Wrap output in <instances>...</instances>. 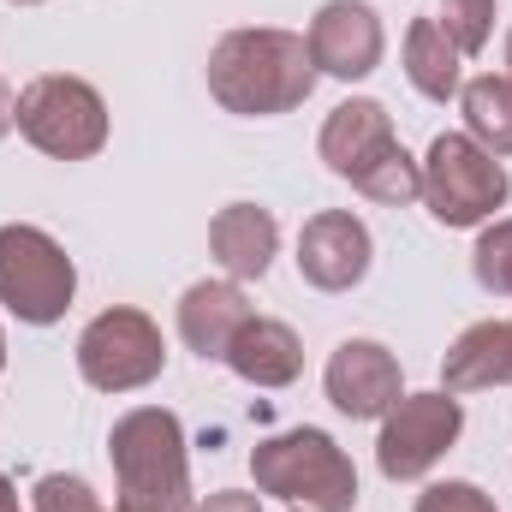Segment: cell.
Segmentation results:
<instances>
[{"instance_id":"6da1fadb","label":"cell","mask_w":512,"mask_h":512,"mask_svg":"<svg viewBox=\"0 0 512 512\" xmlns=\"http://www.w3.org/2000/svg\"><path fill=\"white\" fill-rule=\"evenodd\" d=\"M316 60L304 48V36L292 30H227L215 48H209V96L239 114V120H274V114H292L310 102L316 90Z\"/></svg>"},{"instance_id":"7a4b0ae2","label":"cell","mask_w":512,"mask_h":512,"mask_svg":"<svg viewBox=\"0 0 512 512\" xmlns=\"http://www.w3.org/2000/svg\"><path fill=\"white\" fill-rule=\"evenodd\" d=\"M114 459V512H191V459H185V429L167 405H137L108 435Z\"/></svg>"},{"instance_id":"3957f363","label":"cell","mask_w":512,"mask_h":512,"mask_svg":"<svg viewBox=\"0 0 512 512\" xmlns=\"http://www.w3.org/2000/svg\"><path fill=\"white\" fill-rule=\"evenodd\" d=\"M322 161L334 179H346L352 191H364L370 203H387V209H405L423 197V167L405 155V143L393 137V120H387L382 102L370 96H352L328 114V126L316 137Z\"/></svg>"},{"instance_id":"277c9868","label":"cell","mask_w":512,"mask_h":512,"mask_svg":"<svg viewBox=\"0 0 512 512\" xmlns=\"http://www.w3.org/2000/svg\"><path fill=\"white\" fill-rule=\"evenodd\" d=\"M256 495L292 501L304 512H352L358 507V471L346 447L328 429H280L251 447Z\"/></svg>"},{"instance_id":"5b68a950","label":"cell","mask_w":512,"mask_h":512,"mask_svg":"<svg viewBox=\"0 0 512 512\" xmlns=\"http://www.w3.org/2000/svg\"><path fill=\"white\" fill-rule=\"evenodd\" d=\"M417 167H423V203L441 227H489L495 209H507L512 197L501 155H489L465 131H441Z\"/></svg>"},{"instance_id":"8992f818","label":"cell","mask_w":512,"mask_h":512,"mask_svg":"<svg viewBox=\"0 0 512 512\" xmlns=\"http://www.w3.org/2000/svg\"><path fill=\"white\" fill-rule=\"evenodd\" d=\"M18 131L48 161H90L108 149V102L72 72H42L18 90Z\"/></svg>"},{"instance_id":"52a82bcc","label":"cell","mask_w":512,"mask_h":512,"mask_svg":"<svg viewBox=\"0 0 512 512\" xmlns=\"http://www.w3.org/2000/svg\"><path fill=\"white\" fill-rule=\"evenodd\" d=\"M72 292H78V268L66 245L42 227H0V304L30 322V328H48L72 310Z\"/></svg>"},{"instance_id":"ba28073f","label":"cell","mask_w":512,"mask_h":512,"mask_svg":"<svg viewBox=\"0 0 512 512\" xmlns=\"http://www.w3.org/2000/svg\"><path fill=\"white\" fill-rule=\"evenodd\" d=\"M161 370H167V340L131 304L102 310L78 334V376L96 387V393H137V387L155 382Z\"/></svg>"},{"instance_id":"9c48e42d","label":"cell","mask_w":512,"mask_h":512,"mask_svg":"<svg viewBox=\"0 0 512 512\" xmlns=\"http://www.w3.org/2000/svg\"><path fill=\"white\" fill-rule=\"evenodd\" d=\"M465 429V405L459 393L435 387V393H399V405L382 417L376 435V465L387 483H417L441 465V453L459 441Z\"/></svg>"},{"instance_id":"30bf717a","label":"cell","mask_w":512,"mask_h":512,"mask_svg":"<svg viewBox=\"0 0 512 512\" xmlns=\"http://www.w3.org/2000/svg\"><path fill=\"white\" fill-rule=\"evenodd\" d=\"M316 72L340 78V84H358L382 66V48H387V30L376 18L370 0H328L316 18H310V36H304Z\"/></svg>"},{"instance_id":"8fae6325","label":"cell","mask_w":512,"mask_h":512,"mask_svg":"<svg viewBox=\"0 0 512 512\" xmlns=\"http://www.w3.org/2000/svg\"><path fill=\"white\" fill-rule=\"evenodd\" d=\"M376 262V239L352 209H322L298 233V274L316 292H352Z\"/></svg>"},{"instance_id":"7c38bea8","label":"cell","mask_w":512,"mask_h":512,"mask_svg":"<svg viewBox=\"0 0 512 512\" xmlns=\"http://www.w3.org/2000/svg\"><path fill=\"white\" fill-rule=\"evenodd\" d=\"M328 399H334V411L340 417H352V423H376L387 417L393 405H399V358L387 352L382 340H340L334 346V358H328Z\"/></svg>"},{"instance_id":"4fadbf2b","label":"cell","mask_w":512,"mask_h":512,"mask_svg":"<svg viewBox=\"0 0 512 512\" xmlns=\"http://www.w3.org/2000/svg\"><path fill=\"white\" fill-rule=\"evenodd\" d=\"M251 298L239 280H197L185 286L179 298V340L197 352V358H221L227 364V346L239 340V328L251 322Z\"/></svg>"},{"instance_id":"5bb4252c","label":"cell","mask_w":512,"mask_h":512,"mask_svg":"<svg viewBox=\"0 0 512 512\" xmlns=\"http://www.w3.org/2000/svg\"><path fill=\"white\" fill-rule=\"evenodd\" d=\"M209 251L227 268V280H262L280 251V221L262 203H227L209 221Z\"/></svg>"},{"instance_id":"9a60e30c","label":"cell","mask_w":512,"mask_h":512,"mask_svg":"<svg viewBox=\"0 0 512 512\" xmlns=\"http://www.w3.org/2000/svg\"><path fill=\"white\" fill-rule=\"evenodd\" d=\"M441 387L447 393L512 387V316L507 322H471L441 358Z\"/></svg>"},{"instance_id":"2e32d148","label":"cell","mask_w":512,"mask_h":512,"mask_svg":"<svg viewBox=\"0 0 512 512\" xmlns=\"http://www.w3.org/2000/svg\"><path fill=\"white\" fill-rule=\"evenodd\" d=\"M227 364H233L239 382H251V387H292L298 370H304V346H298V334L286 322L251 316L239 328V340L227 346Z\"/></svg>"},{"instance_id":"e0dca14e","label":"cell","mask_w":512,"mask_h":512,"mask_svg":"<svg viewBox=\"0 0 512 512\" xmlns=\"http://www.w3.org/2000/svg\"><path fill=\"white\" fill-rule=\"evenodd\" d=\"M459 60H465V54L453 48V36L441 30V18H417V24L405 30V78H411L417 96L453 102V96L465 90V66H459Z\"/></svg>"},{"instance_id":"ac0fdd59","label":"cell","mask_w":512,"mask_h":512,"mask_svg":"<svg viewBox=\"0 0 512 512\" xmlns=\"http://www.w3.org/2000/svg\"><path fill=\"white\" fill-rule=\"evenodd\" d=\"M465 108V137H477L489 155H512V78L507 72H483L459 90Z\"/></svg>"},{"instance_id":"d6986e66","label":"cell","mask_w":512,"mask_h":512,"mask_svg":"<svg viewBox=\"0 0 512 512\" xmlns=\"http://www.w3.org/2000/svg\"><path fill=\"white\" fill-rule=\"evenodd\" d=\"M471 274L483 292L512 298V215H495L483 233H477V251H471Z\"/></svg>"},{"instance_id":"ffe728a7","label":"cell","mask_w":512,"mask_h":512,"mask_svg":"<svg viewBox=\"0 0 512 512\" xmlns=\"http://www.w3.org/2000/svg\"><path fill=\"white\" fill-rule=\"evenodd\" d=\"M441 30L459 54H483L495 36V0H441Z\"/></svg>"},{"instance_id":"44dd1931","label":"cell","mask_w":512,"mask_h":512,"mask_svg":"<svg viewBox=\"0 0 512 512\" xmlns=\"http://www.w3.org/2000/svg\"><path fill=\"white\" fill-rule=\"evenodd\" d=\"M36 512H108L102 495L84 483V477H66V471H48L36 483Z\"/></svg>"},{"instance_id":"7402d4cb","label":"cell","mask_w":512,"mask_h":512,"mask_svg":"<svg viewBox=\"0 0 512 512\" xmlns=\"http://www.w3.org/2000/svg\"><path fill=\"white\" fill-rule=\"evenodd\" d=\"M417 512H501L477 483H429L417 495Z\"/></svg>"},{"instance_id":"603a6c76","label":"cell","mask_w":512,"mask_h":512,"mask_svg":"<svg viewBox=\"0 0 512 512\" xmlns=\"http://www.w3.org/2000/svg\"><path fill=\"white\" fill-rule=\"evenodd\" d=\"M191 512H262V501H256V495H245V489H215L209 501H197Z\"/></svg>"},{"instance_id":"cb8c5ba5","label":"cell","mask_w":512,"mask_h":512,"mask_svg":"<svg viewBox=\"0 0 512 512\" xmlns=\"http://www.w3.org/2000/svg\"><path fill=\"white\" fill-rule=\"evenodd\" d=\"M6 131H18V96L0 84V137H6Z\"/></svg>"},{"instance_id":"d4e9b609","label":"cell","mask_w":512,"mask_h":512,"mask_svg":"<svg viewBox=\"0 0 512 512\" xmlns=\"http://www.w3.org/2000/svg\"><path fill=\"white\" fill-rule=\"evenodd\" d=\"M0 512H18V489H12L6 477H0Z\"/></svg>"},{"instance_id":"484cf974","label":"cell","mask_w":512,"mask_h":512,"mask_svg":"<svg viewBox=\"0 0 512 512\" xmlns=\"http://www.w3.org/2000/svg\"><path fill=\"white\" fill-rule=\"evenodd\" d=\"M507 78H512V30H507Z\"/></svg>"},{"instance_id":"4316f807","label":"cell","mask_w":512,"mask_h":512,"mask_svg":"<svg viewBox=\"0 0 512 512\" xmlns=\"http://www.w3.org/2000/svg\"><path fill=\"white\" fill-rule=\"evenodd\" d=\"M0 370H6V334H0Z\"/></svg>"},{"instance_id":"83f0119b","label":"cell","mask_w":512,"mask_h":512,"mask_svg":"<svg viewBox=\"0 0 512 512\" xmlns=\"http://www.w3.org/2000/svg\"><path fill=\"white\" fill-rule=\"evenodd\" d=\"M6 6H42V0H6Z\"/></svg>"}]
</instances>
